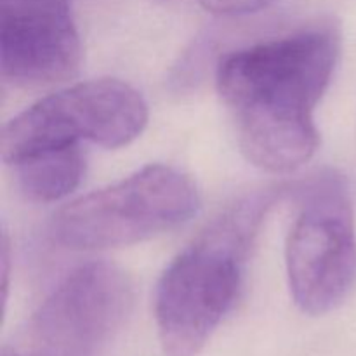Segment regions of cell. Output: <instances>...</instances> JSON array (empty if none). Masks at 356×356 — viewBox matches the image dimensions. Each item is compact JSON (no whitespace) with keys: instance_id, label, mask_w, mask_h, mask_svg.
Instances as JSON below:
<instances>
[{"instance_id":"obj_1","label":"cell","mask_w":356,"mask_h":356,"mask_svg":"<svg viewBox=\"0 0 356 356\" xmlns=\"http://www.w3.org/2000/svg\"><path fill=\"white\" fill-rule=\"evenodd\" d=\"M339 58L332 28H309L222 56L218 92L250 163L287 174L312 160L320 136L315 108Z\"/></svg>"},{"instance_id":"obj_2","label":"cell","mask_w":356,"mask_h":356,"mask_svg":"<svg viewBox=\"0 0 356 356\" xmlns=\"http://www.w3.org/2000/svg\"><path fill=\"white\" fill-rule=\"evenodd\" d=\"M273 202L275 193L236 202L163 271L155 318L167 356H197L232 309L247 250Z\"/></svg>"},{"instance_id":"obj_3","label":"cell","mask_w":356,"mask_h":356,"mask_svg":"<svg viewBox=\"0 0 356 356\" xmlns=\"http://www.w3.org/2000/svg\"><path fill=\"white\" fill-rule=\"evenodd\" d=\"M198 205V191L186 174L155 163L66 204L56 212L51 233L72 250L131 245L183 225Z\"/></svg>"},{"instance_id":"obj_4","label":"cell","mask_w":356,"mask_h":356,"mask_svg":"<svg viewBox=\"0 0 356 356\" xmlns=\"http://www.w3.org/2000/svg\"><path fill=\"white\" fill-rule=\"evenodd\" d=\"M146 124L148 104L134 87L117 79L87 80L44 97L7 122L0 155L14 167L80 141L120 148L139 138Z\"/></svg>"},{"instance_id":"obj_5","label":"cell","mask_w":356,"mask_h":356,"mask_svg":"<svg viewBox=\"0 0 356 356\" xmlns=\"http://www.w3.org/2000/svg\"><path fill=\"white\" fill-rule=\"evenodd\" d=\"M289 287L301 312L318 316L336 309L356 285V228L346 181L327 174L305 193L289 233Z\"/></svg>"},{"instance_id":"obj_6","label":"cell","mask_w":356,"mask_h":356,"mask_svg":"<svg viewBox=\"0 0 356 356\" xmlns=\"http://www.w3.org/2000/svg\"><path fill=\"white\" fill-rule=\"evenodd\" d=\"M134 299L131 278L110 263L75 268L28 323L31 356H103Z\"/></svg>"},{"instance_id":"obj_7","label":"cell","mask_w":356,"mask_h":356,"mask_svg":"<svg viewBox=\"0 0 356 356\" xmlns=\"http://www.w3.org/2000/svg\"><path fill=\"white\" fill-rule=\"evenodd\" d=\"M82 44L70 0H0V70L16 87H47L76 75Z\"/></svg>"},{"instance_id":"obj_8","label":"cell","mask_w":356,"mask_h":356,"mask_svg":"<svg viewBox=\"0 0 356 356\" xmlns=\"http://www.w3.org/2000/svg\"><path fill=\"white\" fill-rule=\"evenodd\" d=\"M17 184L30 200L51 204L72 193L86 172L80 145L38 153L14 165Z\"/></svg>"},{"instance_id":"obj_9","label":"cell","mask_w":356,"mask_h":356,"mask_svg":"<svg viewBox=\"0 0 356 356\" xmlns=\"http://www.w3.org/2000/svg\"><path fill=\"white\" fill-rule=\"evenodd\" d=\"M273 0H202L204 7L219 16H243L270 6Z\"/></svg>"},{"instance_id":"obj_10","label":"cell","mask_w":356,"mask_h":356,"mask_svg":"<svg viewBox=\"0 0 356 356\" xmlns=\"http://www.w3.org/2000/svg\"><path fill=\"white\" fill-rule=\"evenodd\" d=\"M0 356H21V355L17 353L16 350H10V348H3L2 353H0Z\"/></svg>"},{"instance_id":"obj_11","label":"cell","mask_w":356,"mask_h":356,"mask_svg":"<svg viewBox=\"0 0 356 356\" xmlns=\"http://www.w3.org/2000/svg\"><path fill=\"white\" fill-rule=\"evenodd\" d=\"M156 2H170V0H156Z\"/></svg>"}]
</instances>
